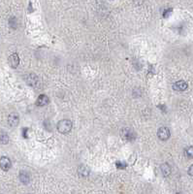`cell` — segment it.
<instances>
[{"label": "cell", "mask_w": 193, "mask_h": 194, "mask_svg": "<svg viewBox=\"0 0 193 194\" xmlns=\"http://www.w3.org/2000/svg\"><path fill=\"white\" fill-rule=\"evenodd\" d=\"M11 160L6 157V156H3V157L0 158V167L3 171H8L11 168Z\"/></svg>", "instance_id": "8992f818"}, {"label": "cell", "mask_w": 193, "mask_h": 194, "mask_svg": "<svg viewBox=\"0 0 193 194\" xmlns=\"http://www.w3.org/2000/svg\"><path fill=\"white\" fill-rule=\"evenodd\" d=\"M72 129V122L69 119H61L57 123V130L61 134H67Z\"/></svg>", "instance_id": "6da1fadb"}, {"label": "cell", "mask_w": 193, "mask_h": 194, "mask_svg": "<svg viewBox=\"0 0 193 194\" xmlns=\"http://www.w3.org/2000/svg\"><path fill=\"white\" fill-rule=\"evenodd\" d=\"M160 168H161V171L163 173V175L165 176V177H168L170 174H171V167L168 165V163H164L162 164L161 166H160Z\"/></svg>", "instance_id": "8fae6325"}, {"label": "cell", "mask_w": 193, "mask_h": 194, "mask_svg": "<svg viewBox=\"0 0 193 194\" xmlns=\"http://www.w3.org/2000/svg\"><path fill=\"white\" fill-rule=\"evenodd\" d=\"M19 180H20V181H22V184H27L28 183H29V181H30V176H29V174H28L27 172L22 171L19 173Z\"/></svg>", "instance_id": "30bf717a"}, {"label": "cell", "mask_w": 193, "mask_h": 194, "mask_svg": "<svg viewBox=\"0 0 193 194\" xmlns=\"http://www.w3.org/2000/svg\"><path fill=\"white\" fill-rule=\"evenodd\" d=\"M187 82L184 81H179L176 82L173 85V89L176 91H184L187 88Z\"/></svg>", "instance_id": "5b68a950"}, {"label": "cell", "mask_w": 193, "mask_h": 194, "mask_svg": "<svg viewBox=\"0 0 193 194\" xmlns=\"http://www.w3.org/2000/svg\"><path fill=\"white\" fill-rule=\"evenodd\" d=\"M171 12H172V9L165 10V11H164V13H163V16H164V18H167V16H169V14H171Z\"/></svg>", "instance_id": "2e32d148"}, {"label": "cell", "mask_w": 193, "mask_h": 194, "mask_svg": "<svg viewBox=\"0 0 193 194\" xmlns=\"http://www.w3.org/2000/svg\"><path fill=\"white\" fill-rule=\"evenodd\" d=\"M186 154L188 157H193V146L188 147L186 150Z\"/></svg>", "instance_id": "5bb4252c"}, {"label": "cell", "mask_w": 193, "mask_h": 194, "mask_svg": "<svg viewBox=\"0 0 193 194\" xmlns=\"http://www.w3.org/2000/svg\"><path fill=\"white\" fill-rule=\"evenodd\" d=\"M36 82H37V76H35L34 74H30V75L28 76V78H27L28 85H31V86H33L36 84Z\"/></svg>", "instance_id": "7c38bea8"}, {"label": "cell", "mask_w": 193, "mask_h": 194, "mask_svg": "<svg viewBox=\"0 0 193 194\" xmlns=\"http://www.w3.org/2000/svg\"><path fill=\"white\" fill-rule=\"evenodd\" d=\"M19 118L18 114H11L9 117H8V123H9V125L12 126V127H15L19 124Z\"/></svg>", "instance_id": "52a82bcc"}, {"label": "cell", "mask_w": 193, "mask_h": 194, "mask_svg": "<svg viewBox=\"0 0 193 194\" xmlns=\"http://www.w3.org/2000/svg\"><path fill=\"white\" fill-rule=\"evenodd\" d=\"M120 135L123 139L127 140V141H133L136 138V134L133 130H131L129 128H123L120 131Z\"/></svg>", "instance_id": "7a4b0ae2"}, {"label": "cell", "mask_w": 193, "mask_h": 194, "mask_svg": "<svg viewBox=\"0 0 193 194\" xmlns=\"http://www.w3.org/2000/svg\"><path fill=\"white\" fill-rule=\"evenodd\" d=\"M49 101H50V99H49V97L47 95H45V94H41V95L38 97V99H37L36 104L38 106L43 107V106H46L49 103Z\"/></svg>", "instance_id": "9c48e42d"}, {"label": "cell", "mask_w": 193, "mask_h": 194, "mask_svg": "<svg viewBox=\"0 0 193 194\" xmlns=\"http://www.w3.org/2000/svg\"><path fill=\"white\" fill-rule=\"evenodd\" d=\"M8 61H9V64L12 68H17L19 64V57L18 55V53H13L9 56L8 58Z\"/></svg>", "instance_id": "277c9868"}, {"label": "cell", "mask_w": 193, "mask_h": 194, "mask_svg": "<svg viewBox=\"0 0 193 194\" xmlns=\"http://www.w3.org/2000/svg\"><path fill=\"white\" fill-rule=\"evenodd\" d=\"M8 142H9L8 135L6 133H4V132H0V143L5 145V144H8Z\"/></svg>", "instance_id": "4fadbf2b"}, {"label": "cell", "mask_w": 193, "mask_h": 194, "mask_svg": "<svg viewBox=\"0 0 193 194\" xmlns=\"http://www.w3.org/2000/svg\"><path fill=\"white\" fill-rule=\"evenodd\" d=\"M117 167L118 168V169H123V168H125L126 167V164H124V163H120V161L118 162H117Z\"/></svg>", "instance_id": "9a60e30c"}, {"label": "cell", "mask_w": 193, "mask_h": 194, "mask_svg": "<svg viewBox=\"0 0 193 194\" xmlns=\"http://www.w3.org/2000/svg\"><path fill=\"white\" fill-rule=\"evenodd\" d=\"M188 175L193 177V164L191 165L189 168H188Z\"/></svg>", "instance_id": "e0dca14e"}, {"label": "cell", "mask_w": 193, "mask_h": 194, "mask_svg": "<svg viewBox=\"0 0 193 194\" xmlns=\"http://www.w3.org/2000/svg\"><path fill=\"white\" fill-rule=\"evenodd\" d=\"M157 136L160 140H162V141H167L171 136L169 128H167V127H165V126L160 127L157 131Z\"/></svg>", "instance_id": "3957f363"}, {"label": "cell", "mask_w": 193, "mask_h": 194, "mask_svg": "<svg viewBox=\"0 0 193 194\" xmlns=\"http://www.w3.org/2000/svg\"><path fill=\"white\" fill-rule=\"evenodd\" d=\"M89 173H90L89 168L88 166H85V165H81L79 169H78V174L82 178H87V177L89 176Z\"/></svg>", "instance_id": "ba28073f"}]
</instances>
